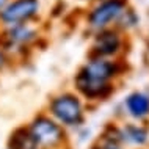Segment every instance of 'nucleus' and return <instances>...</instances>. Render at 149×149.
I'll use <instances>...</instances> for the list:
<instances>
[{
	"label": "nucleus",
	"instance_id": "f8f14e48",
	"mask_svg": "<svg viewBox=\"0 0 149 149\" xmlns=\"http://www.w3.org/2000/svg\"><path fill=\"white\" fill-rule=\"evenodd\" d=\"M6 3H8V0H0V10H2V8L5 6Z\"/></svg>",
	"mask_w": 149,
	"mask_h": 149
},
{
	"label": "nucleus",
	"instance_id": "9b49d317",
	"mask_svg": "<svg viewBox=\"0 0 149 149\" xmlns=\"http://www.w3.org/2000/svg\"><path fill=\"white\" fill-rule=\"evenodd\" d=\"M10 63V58H8V54L3 50V47L0 46V71H3Z\"/></svg>",
	"mask_w": 149,
	"mask_h": 149
},
{
	"label": "nucleus",
	"instance_id": "7ed1b4c3",
	"mask_svg": "<svg viewBox=\"0 0 149 149\" xmlns=\"http://www.w3.org/2000/svg\"><path fill=\"white\" fill-rule=\"evenodd\" d=\"M25 127L38 149H64L68 143L66 129L60 126L46 111L35 115L29 124H25Z\"/></svg>",
	"mask_w": 149,
	"mask_h": 149
},
{
	"label": "nucleus",
	"instance_id": "1a4fd4ad",
	"mask_svg": "<svg viewBox=\"0 0 149 149\" xmlns=\"http://www.w3.org/2000/svg\"><path fill=\"white\" fill-rule=\"evenodd\" d=\"M118 134L121 143H130V144H138V146L144 144L149 138L146 129L141 126H136V124H126L124 127L118 129Z\"/></svg>",
	"mask_w": 149,
	"mask_h": 149
},
{
	"label": "nucleus",
	"instance_id": "ddd939ff",
	"mask_svg": "<svg viewBox=\"0 0 149 149\" xmlns=\"http://www.w3.org/2000/svg\"><path fill=\"white\" fill-rule=\"evenodd\" d=\"M91 149H99V148H97V146H94V148H91Z\"/></svg>",
	"mask_w": 149,
	"mask_h": 149
},
{
	"label": "nucleus",
	"instance_id": "f257e3e1",
	"mask_svg": "<svg viewBox=\"0 0 149 149\" xmlns=\"http://www.w3.org/2000/svg\"><path fill=\"white\" fill-rule=\"evenodd\" d=\"M118 74L115 61L94 57L86 61L74 77L77 94L86 100H104L111 94V80Z\"/></svg>",
	"mask_w": 149,
	"mask_h": 149
},
{
	"label": "nucleus",
	"instance_id": "9d476101",
	"mask_svg": "<svg viewBox=\"0 0 149 149\" xmlns=\"http://www.w3.org/2000/svg\"><path fill=\"white\" fill-rule=\"evenodd\" d=\"M97 148H99V149H123V148H121V143H119V141L108 138V136H105V135H104L102 143H99Z\"/></svg>",
	"mask_w": 149,
	"mask_h": 149
},
{
	"label": "nucleus",
	"instance_id": "6e6552de",
	"mask_svg": "<svg viewBox=\"0 0 149 149\" xmlns=\"http://www.w3.org/2000/svg\"><path fill=\"white\" fill-rule=\"evenodd\" d=\"M126 110L135 119H143L149 115V96L141 91H135L126 97Z\"/></svg>",
	"mask_w": 149,
	"mask_h": 149
},
{
	"label": "nucleus",
	"instance_id": "0eeeda50",
	"mask_svg": "<svg viewBox=\"0 0 149 149\" xmlns=\"http://www.w3.org/2000/svg\"><path fill=\"white\" fill-rule=\"evenodd\" d=\"M5 36L10 46L22 49V47L29 46L30 42H33L36 39V31L29 24H19V25L6 27Z\"/></svg>",
	"mask_w": 149,
	"mask_h": 149
},
{
	"label": "nucleus",
	"instance_id": "39448f33",
	"mask_svg": "<svg viewBox=\"0 0 149 149\" xmlns=\"http://www.w3.org/2000/svg\"><path fill=\"white\" fill-rule=\"evenodd\" d=\"M123 11H124V5L121 0H105L91 11L88 21H90V25L93 29L105 30L108 24L119 19Z\"/></svg>",
	"mask_w": 149,
	"mask_h": 149
},
{
	"label": "nucleus",
	"instance_id": "20e7f679",
	"mask_svg": "<svg viewBox=\"0 0 149 149\" xmlns=\"http://www.w3.org/2000/svg\"><path fill=\"white\" fill-rule=\"evenodd\" d=\"M39 13V0H11L0 10V22L6 27L29 24Z\"/></svg>",
	"mask_w": 149,
	"mask_h": 149
},
{
	"label": "nucleus",
	"instance_id": "423d86ee",
	"mask_svg": "<svg viewBox=\"0 0 149 149\" xmlns=\"http://www.w3.org/2000/svg\"><path fill=\"white\" fill-rule=\"evenodd\" d=\"M119 44H121V39L115 31L100 30V33L94 39V46H93L94 57H100V58L111 57V55H115L118 52Z\"/></svg>",
	"mask_w": 149,
	"mask_h": 149
},
{
	"label": "nucleus",
	"instance_id": "f03ea898",
	"mask_svg": "<svg viewBox=\"0 0 149 149\" xmlns=\"http://www.w3.org/2000/svg\"><path fill=\"white\" fill-rule=\"evenodd\" d=\"M46 113L64 129H77L85 123V105L82 97L72 91H60L49 99Z\"/></svg>",
	"mask_w": 149,
	"mask_h": 149
}]
</instances>
